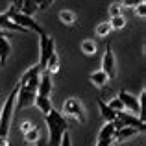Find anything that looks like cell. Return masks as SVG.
I'll return each mask as SVG.
<instances>
[{"mask_svg": "<svg viewBox=\"0 0 146 146\" xmlns=\"http://www.w3.org/2000/svg\"><path fill=\"white\" fill-rule=\"evenodd\" d=\"M44 124L48 129V146H59L63 135L68 131V122L61 115V111L52 109L48 115H44Z\"/></svg>", "mask_w": 146, "mask_h": 146, "instance_id": "6da1fadb", "label": "cell"}, {"mask_svg": "<svg viewBox=\"0 0 146 146\" xmlns=\"http://www.w3.org/2000/svg\"><path fill=\"white\" fill-rule=\"evenodd\" d=\"M17 89H19L17 85L11 89V93L7 94L6 100H4V106H2V109H0V137H2V139H7V135H9V128H11L13 115H15V100H17Z\"/></svg>", "mask_w": 146, "mask_h": 146, "instance_id": "7a4b0ae2", "label": "cell"}, {"mask_svg": "<svg viewBox=\"0 0 146 146\" xmlns=\"http://www.w3.org/2000/svg\"><path fill=\"white\" fill-rule=\"evenodd\" d=\"M61 115L65 118H72V120L80 122V124H85L87 122V113H85V106L80 98H67L63 102V109H61Z\"/></svg>", "mask_w": 146, "mask_h": 146, "instance_id": "3957f363", "label": "cell"}, {"mask_svg": "<svg viewBox=\"0 0 146 146\" xmlns=\"http://www.w3.org/2000/svg\"><path fill=\"white\" fill-rule=\"evenodd\" d=\"M7 15H9V19L15 22L17 26H21V28H24L26 32H35V33H44V30H43V26L39 24V22L35 21L33 17H28V15H22V13H19V11H15V9H7L6 11Z\"/></svg>", "mask_w": 146, "mask_h": 146, "instance_id": "277c9868", "label": "cell"}, {"mask_svg": "<svg viewBox=\"0 0 146 146\" xmlns=\"http://www.w3.org/2000/svg\"><path fill=\"white\" fill-rule=\"evenodd\" d=\"M56 54V43H54V37L48 35L46 32L39 35V67L44 70V65H46L48 57Z\"/></svg>", "mask_w": 146, "mask_h": 146, "instance_id": "5b68a950", "label": "cell"}, {"mask_svg": "<svg viewBox=\"0 0 146 146\" xmlns=\"http://www.w3.org/2000/svg\"><path fill=\"white\" fill-rule=\"evenodd\" d=\"M113 124L117 126V129L118 128H135V129H139L141 133L144 131V120L141 117H135V115L128 113V111L117 113V118H115Z\"/></svg>", "mask_w": 146, "mask_h": 146, "instance_id": "8992f818", "label": "cell"}, {"mask_svg": "<svg viewBox=\"0 0 146 146\" xmlns=\"http://www.w3.org/2000/svg\"><path fill=\"white\" fill-rule=\"evenodd\" d=\"M35 96H37L35 89H30V87H19V89H17V100H15V111L32 107L33 102H35Z\"/></svg>", "mask_w": 146, "mask_h": 146, "instance_id": "52a82bcc", "label": "cell"}, {"mask_svg": "<svg viewBox=\"0 0 146 146\" xmlns=\"http://www.w3.org/2000/svg\"><path fill=\"white\" fill-rule=\"evenodd\" d=\"M41 72H43V68H41L37 63L32 65V67H30L28 70H24V74L19 78L17 85H19V87H30V89H35V91H37V83H39Z\"/></svg>", "mask_w": 146, "mask_h": 146, "instance_id": "ba28073f", "label": "cell"}, {"mask_svg": "<svg viewBox=\"0 0 146 146\" xmlns=\"http://www.w3.org/2000/svg\"><path fill=\"white\" fill-rule=\"evenodd\" d=\"M117 98L122 102L124 111H128V113H131V115H135V117H141V118H143V106L139 104L137 96H133V94L128 93V91H120Z\"/></svg>", "mask_w": 146, "mask_h": 146, "instance_id": "9c48e42d", "label": "cell"}, {"mask_svg": "<svg viewBox=\"0 0 146 146\" xmlns=\"http://www.w3.org/2000/svg\"><path fill=\"white\" fill-rule=\"evenodd\" d=\"M100 70L106 72L109 80L117 78V57H115V52L109 43L106 44V52H104V57H102V68Z\"/></svg>", "mask_w": 146, "mask_h": 146, "instance_id": "30bf717a", "label": "cell"}, {"mask_svg": "<svg viewBox=\"0 0 146 146\" xmlns=\"http://www.w3.org/2000/svg\"><path fill=\"white\" fill-rule=\"evenodd\" d=\"M115 131H117V126L113 122H104V126L98 131L96 144L94 146H113L115 144Z\"/></svg>", "mask_w": 146, "mask_h": 146, "instance_id": "8fae6325", "label": "cell"}, {"mask_svg": "<svg viewBox=\"0 0 146 146\" xmlns=\"http://www.w3.org/2000/svg\"><path fill=\"white\" fill-rule=\"evenodd\" d=\"M52 91H54L52 76H50L46 70H43L41 76H39V83H37V94H39V96H50Z\"/></svg>", "mask_w": 146, "mask_h": 146, "instance_id": "7c38bea8", "label": "cell"}, {"mask_svg": "<svg viewBox=\"0 0 146 146\" xmlns=\"http://www.w3.org/2000/svg\"><path fill=\"white\" fill-rule=\"evenodd\" d=\"M0 30H4V32H21V33H28L24 28H21V26L15 24V22L9 19V15H7L6 11H2V13H0Z\"/></svg>", "mask_w": 146, "mask_h": 146, "instance_id": "4fadbf2b", "label": "cell"}, {"mask_svg": "<svg viewBox=\"0 0 146 146\" xmlns=\"http://www.w3.org/2000/svg\"><path fill=\"white\" fill-rule=\"evenodd\" d=\"M139 133L141 131L135 129V128H118L117 131H115V143H128L133 137H137Z\"/></svg>", "mask_w": 146, "mask_h": 146, "instance_id": "5bb4252c", "label": "cell"}, {"mask_svg": "<svg viewBox=\"0 0 146 146\" xmlns=\"http://www.w3.org/2000/svg\"><path fill=\"white\" fill-rule=\"evenodd\" d=\"M89 82L93 83L96 89H104V87H107V83H109L111 80L107 78V74L104 70H94L93 74L89 76Z\"/></svg>", "mask_w": 146, "mask_h": 146, "instance_id": "9a60e30c", "label": "cell"}, {"mask_svg": "<svg viewBox=\"0 0 146 146\" xmlns=\"http://www.w3.org/2000/svg\"><path fill=\"white\" fill-rule=\"evenodd\" d=\"M11 56V43H9V37H0V67L7 63Z\"/></svg>", "mask_w": 146, "mask_h": 146, "instance_id": "2e32d148", "label": "cell"}, {"mask_svg": "<svg viewBox=\"0 0 146 146\" xmlns=\"http://www.w3.org/2000/svg\"><path fill=\"white\" fill-rule=\"evenodd\" d=\"M33 106H35V107H37V109H39L43 115H48L50 111L54 109V106H52V100H50V96H39V94L35 96V102H33Z\"/></svg>", "mask_w": 146, "mask_h": 146, "instance_id": "e0dca14e", "label": "cell"}, {"mask_svg": "<svg viewBox=\"0 0 146 146\" xmlns=\"http://www.w3.org/2000/svg\"><path fill=\"white\" fill-rule=\"evenodd\" d=\"M44 70H46L50 76L57 74V72L61 70V59H59V56H57V52H56V54H52V56L48 57L46 65H44Z\"/></svg>", "mask_w": 146, "mask_h": 146, "instance_id": "ac0fdd59", "label": "cell"}, {"mask_svg": "<svg viewBox=\"0 0 146 146\" xmlns=\"http://www.w3.org/2000/svg\"><path fill=\"white\" fill-rule=\"evenodd\" d=\"M98 109H100V115H102L104 122H115V118H117V113H115V111L111 109V107L107 106L104 100H98Z\"/></svg>", "mask_w": 146, "mask_h": 146, "instance_id": "d6986e66", "label": "cell"}, {"mask_svg": "<svg viewBox=\"0 0 146 146\" xmlns=\"http://www.w3.org/2000/svg\"><path fill=\"white\" fill-rule=\"evenodd\" d=\"M57 19H59L65 26H70V28L76 24V21H78V17H76V13L72 9H61L59 15H57Z\"/></svg>", "mask_w": 146, "mask_h": 146, "instance_id": "ffe728a7", "label": "cell"}, {"mask_svg": "<svg viewBox=\"0 0 146 146\" xmlns=\"http://www.w3.org/2000/svg\"><path fill=\"white\" fill-rule=\"evenodd\" d=\"M80 50H82V54L83 56H87V57H93L94 54H96V41H93V39H83L82 41V44H80Z\"/></svg>", "mask_w": 146, "mask_h": 146, "instance_id": "44dd1931", "label": "cell"}, {"mask_svg": "<svg viewBox=\"0 0 146 146\" xmlns=\"http://www.w3.org/2000/svg\"><path fill=\"white\" fill-rule=\"evenodd\" d=\"M39 141H41V131H39V128H37V126H33L30 131L24 133V143H26V144L33 146V144L39 143Z\"/></svg>", "mask_w": 146, "mask_h": 146, "instance_id": "7402d4cb", "label": "cell"}, {"mask_svg": "<svg viewBox=\"0 0 146 146\" xmlns=\"http://www.w3.org/2000/svg\"><path fill=\"white\" fill-rule=\"evenodd\" d=\"M37 11H41V9H39V6H37L35 2H32V0H22V7H21L19 13L28 15V17H33Z\"/></svg>", "mask_w": 146, "mask_h": 146, "instance_id": "603a6c76", "label": "cell"}, {"mask_svg": "<svg viewBox=\"0 0 146 146\" xmlns=\"http://www.w3.org/2000/svg\"><path fill=\"white\" fill-rule=\"evenodd\" d=\"M107 22H109L111 30H124V28H126V24H128V21H126L124 15H118V17H111Z\"/></svg>", "mask_w": 146, "mask_h": 146, "instance_id": "cb8c5ba5", "label": "cell"}, {"mask_svg": "<svg viewBox=\"0 0 146 146\" xmlns=\"http://www.w3.org/2000/svg\"><path fill=\"white\" fill-rule=\"evenodd\" d=\"M111 32H113V30H111V26H109V22H107V21L100 22V24L96 26V37H100V39H107Z\"/></svg>", "mask_w": 146, "mask_h": 146, "instance_id": "d4e9b609", "label": "cell"}, {"mask_svg": "<svg viewBox=\"0 0 146 146\" xmlns=\"http://www.w3.org/2000/svg\"><path fill=\"white\" fill-rule=\"evenodd\" d=\"M107 106H109L111 109L115 111V113H122V111H124V106H122V102H120V100H118L117 96L111 98L109 102H107Z\"/></svg>", "mask_w": 146, "mask_h": 146, "instance_id": "484cf974", "label": "cell"}, {"mask_svg": "<svg viewBox=\"0 0 146 146\" xmlns=\"http://www.w3.org/2000/svg\"><path fill=\"white\" fill-rule=\"evenodd\" d=\"M107 11H109V17H118V15H122V4L120 2H113Z\"/></svg>", "mask_w": 146, "mask_h": 146, "instance_id": "4316f807", "label": "cell"}, {"mask_svg": "<svg viewBox=\"0 0 146 146\" xmlns=\"http://www.w3.org/2000/svg\"><path fill=\"white\" fill-rule=\"evenodd\" d=\"M133 11H135V15H137L139 19H144V17H146V2L137 4V6L133 7Z\"/></svg>", "mask_w": 146, "mask_h": 146, "instance_id": "83f0119b", "label": "cell"}, {"mask_svg": "<svg viewBox=\"0 0 146 146\" xmlns=\"http://www.w3.org/2000/svg\"><path fill=\"white\" fill-rule=\"evenodd\" d=\"M33 126H35V124H33L32 120H22V122H21V126H19V129H21L22 135H24V133H26V131H30Z\"/></svg>", "mask_w": 146, "mask_h": 146, "instance_id": "f1b7e54d", "label": "cell"}, {"mask_svg": "<svg viewBox=\"0 0 146 146\" xmlns=\"http://www.w3.org/2000/svg\"><path fill=\"white\" fill-rule=\"evenodd\" d=\"M141 2H144V0H122V9L124 7H128V9H133V7L137 6V4H141Z\"/></svg>", "mask_w": 146, "mask_h": 146, "instance_id": "f546056e", "label": "cell"}, {"mask_svg": "<svg viewBox=\"0 0 146 146\" xmlns=\"http://www.w3.org/2000/svg\"><path fill=\"white\" fill-rule=\"evenodd\" d=\"M59 146H72V141H70V135H68V131L63 135V139H61Z\"/></svg>", "mask_w": 146, "mask_h": 146, "instance_id": "4dcf8cb0", "label": "cell"}, {"mask_svg": "<svg viewBox=\"0 0 146 146\" xmlns=\"http://www.w3.org/2000/svg\"><path fill=\"white\" fill-rule=\"evenodd\" d=\"M11 9H15V11H21V7H22V0H11Z\"/></svg>", "mask_w": 146, "mask_h": 146, "instance_id": "1f68e13d", "label": "cell"}, {"mask_svg": "<svg viewBox=\"0 0 146 146\" xmlns=\"http://www.w3.org/2000/svg\"><path fill=\"white\" fill-rule=\"evenodd\" d=\"M54 2H56V0H43V4H41V7H39V9H48V7L52 6Z\"/></svg>", "mask_w": 146, "mask_h": 146, "instance_id": "d6a6232c", "label": "cell"}, {"mask_svg": "<svg viewBox=\"0 0 146 146\" xmlns=\"http://www.w3.org/2000/svg\"><path fill=\"white\" fill-rule=\"evenodd\" d=\"M144 94H146V91L143 89V91H141V96H139V104H141V106H143V100H144Z\"/></svg>", "mask_w": 146, "mask_h": 146, "instance_id": "836d02e7", "label": "cell"}, {"mask_svg": "<svg viewBox=\"0 0 146 146\" xmlns=\"http://www.w3.org/2000/svg\"><path fill=\"white\" fill-rule=\"evenodd\" d=\"M32 2H35V4H37V6H39V7H41V4H43V0H32Z\"/></svg>", "mask_w": 146, "mask_h": 146, "instance_id": "e575fe53", "label": "cell"}, {"mask_svg": "<svg viewBox=\"0 0 146 146\" xmlns=\"http://www.w3.org/2000/svg\"><path fill=\"white\" fill-rule=\"evenodd\" d=\"M33 146H43V141H39V143H37V144H33Z\"/></svg>", "mask_w": 146, "mask_h": 146, "instance_id": "d590c367", "label": "cell"}]
</instances>
